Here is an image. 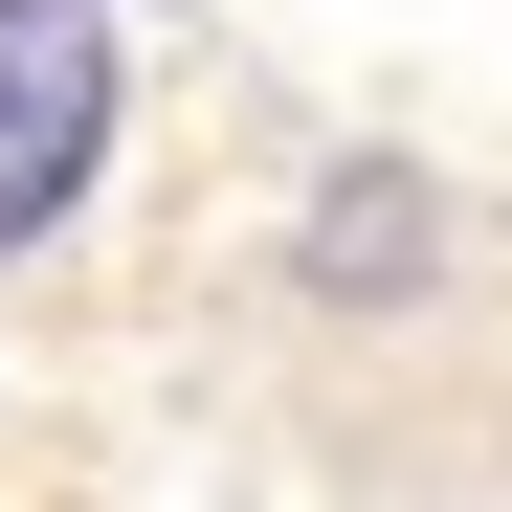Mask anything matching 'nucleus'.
<instances>
[{"instance_id":"obj_1","label":"nucleus","mask_w":512,"mask_h":512,"mask_svg":"<svg viewBox=\"0 0 512 512\" xmlns=\"http://www.w3.org/2000/svg\"><path fill=\"white\" fill-rule=\"evenodd\" d=\"M134 134V67H112V0H0V268L112 179Z\"/></svg>"},{"instance_id":"obj_2","label":"nucleus","mask_w":512,"mask_h":512,"mask_svg":"<svg viewBox=\"0 0 512 512\" xmlns=\"http://www.w3.org/2000/svg\"><path fill=\"white\" fill-rule=\"evenodd\" d=\"M290 268H312V312H423V268H446V201H423L401 156H334V179L290 201Z\"/></svg>"}]
</instances>
